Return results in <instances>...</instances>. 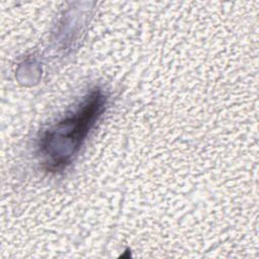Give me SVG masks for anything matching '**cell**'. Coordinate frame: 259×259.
<instances>
[{"mask_svg":"<svg viewBox=\"0 0 259 259\" xmlns=\"http://www.w3.org/2000/svg\"><path fill=\"white\" fill-rule=\"evenodd\" d=\"M106 100L102 90L90 91L73 112L45 132L39 141V151L49 170L57 171L71 163L102 115Z\"/></svg>","mask_w":259,"mask_h":259,"instance_id":"cell-1","label":"cell"}]
</instances>
